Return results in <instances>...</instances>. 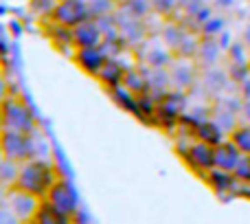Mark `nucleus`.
<instances>
[{"label": "nucleus", "instance_id": "36", "mask_svg": "<svg viewBox=\"0 0 250 224\" xmlns=\"http://www.w3.org/2000/svg\"><path fill=\"white\" fill-rule=\"evenodd\" d=\"M233 174L242 187H250V156H242V160H239L237 169Z\"/></svg>", "mask_w": 250, "mask_h": 224}, {"label": "nucleus", "instance_id": "7", "mask_svg": "<svg viewBox=\"0 0 250 224\" xmlns=\"http://www.w3.org/2000/svg\"><path fill=\"white\" fill-rule=\"evenodd\" d=\"M7 204H9V211H11L22 224H26V222L31 224V220H33L35 213H38L40 204H42V200H40L38 196L26 194V191L13 187V189H9Z\"/></svg>", "mask_w": 250, "mask_h": 224}, {"label": "nucleus", "instance_id": "38", "mask_svg": "<svg viewBox=\"0 0 250 224\" xmlns=\"http://www.w3.org/2000/svg\"><path fill=\"white\" fill-rule=\"evenodd\" d=\"M0 224H22V222L9 211V207H0Z\"/></svg>", "mask_w": 250, "mask_h": 224}, {"label": "nucleus", "instance_id": "24", "mask_svg": "<svg viewBox=\"0 0 250 224\" xmlns=\"http://www.w3.org/2000/svg\"><path fill=\"white\" fill-rule=\"evenodd\" d=\"M237 116H239V114H235V112L222 108V106H213V114H211V119L215 121V123L220 125L222 130H224V134H233L235 130L239 128Z\"/></svg>", "mask_w": 250, "mask_h": 224}, {"label": "nucleus", "instance_id": "8", "mask_svg": "<svg viewBox=\"0 0 250 224\" xmlns=\"http://www.w3.org/2000/svg\"><path fill=\"white\" fill-rule=\"evenodd\" d=\"M0 145H2L4 158L16 160V163H24V160H29L31 134H22V132H16V130H2L0 132Z\"/></svg>", "mask_w": 250, "mask_h": 224}, {"label": "nucleus", "instance_id": "18", "mask_svg": "<svg viewBox=\"0 0 250 224\" xmlns=\"http://www.w3.org/2000/svg\"><path fill=\"white\" fill-rule=\"evenodd\" d=\"M220 44L217 38H200V48H198V57L195 64L198 68L207 70V68H215V64L220 62Z\"/></svg>", "mask_w": 250, "mask_h": 224}, {"label": "nucleus", "instance_id": "3", "mask_svg": "<svg viewBox=\"0 0 250 224\" xmlns=\"http://www.w3.org/2000/svg\"><path fill=\"white\" fill-rule=\"evenodd\" d=\"M136 60L138 64L149 66V68H169L176 60V55L169 51V46L163 42L160 35H149L136 48Z\"/></svg>", "mask_w": 250, "mask_h": 224}, {"label": "nucleus", "instance_id": "27", "mask_svg": "<svg viewBox=\"0 0 250 224\" xmlns=\"http://www.w3.org/2000/svg\"><path fill=\"white\" fill-rule=\"evenodd\" d=\"M119 9H123L125 13L134 18L145 20L151 13V0H119Z\"/></svg>", "mask_w": 250, "mask_h": 224}, {"label": "nucleus", "instance_id": "29", "mask_svg": "<svg viewBox=\"0 0 250 224\" xmlns=\"http://www.w3.org/2000/svg\"><path fill=\"white\" fill-rule=\"evenodd\" d=\"M229 138L239 147L244 156H250V125H239Z\"/></svg>", "mask_w": 250, "mask_h": 224}, {"label": "nucleus", "instance_id": "33", "mask_svg": "<svg viewBox=\"0 0 250 224\" xmlns=\"http://www.w3.org/2000/svg\"><path fill=\"white\" fill-rule=\"evenodd\" d=\"M226 73H229L230 82H233V84H239V86H242V84L250 77V64H230Z\"/></svg>", "mask_w": 250, "mask_h": 224}, {"label": "nucleus", "instance_id": "1", "mask_svg": "<svg viewBox=\"0 0 250 224\" xmlns=\"http://www.w3.org/2000/svg\"><path fill=\"white\" fill-rule=\"evenodd\" d=\"M57 180L60 178H57L53 163H46V160H24L20 165V176H18L16 189L38 196L40 200H46L48 191L53 189V185Z\"/></svg>", "mask_w": 250, "mask_h": 224}, {"label": "nucleus", "instance_id": "10", "mask_svg": "<svg viewBox=\"0 0 250 224\" xmlns=\"http://www.w3.org/2000/svg\"><path fill=\"white\" fill-rule=\"evenodd\" d=\"M182 158L187 160V165H189L193 172L204 176V174H208L211 169H215V147L207 145V143H202V141H193Z\"/></svg>", "mask_w": 250, "mask_h": 224}, {"label": "nucleus", "instance_id": "26", "mask_svg": "<svg viewBox=\"0 0 250 224\" xmlns=\"http://www.w3.org/2000/svg\"><path fill=\"white\" fill-rule=\"evenodd\" d=\"M88 9H90L92 20H99V18L114 16L119 11V0H88Z\"/></svg>", "mask_w": 250, "mask_h": 224}, {"label": "nucleus", "instance_id": "6", "mask_svg": "<svg viewBox=\"0 0 250 224\" xmlns=\"http://www.w3.org/2000/svg\"><path fill=\"white\" fill-rule=\"evenodd\" d=\"M46 200H48V202H51L60 213H64V216H68V218H75V216L79 213L77 191L73 189V185H70L68 180H62V178H60V180L53 185V189L48 191Z\"/></svg>", "mask_w": 250, "mask_h": 224}, {"label": "nucleus", "instance_id": "23", "mask_svg": "<svg viewBox=\"0 0 250 224\" xmlns=\"http://www.w3.org/2000/svg\"><path fill=\"white\" fill-rule=\"evenodd\" d=\"M123 86L127 88L132 95H145V92H149V84H147V77L145 73L141 70V66H134V68H129L127 73H125V79H123Z\"/></svg>", "mask_w": 250, "mask_h": 224}, {"label": "nucleus", "instance_id": "14", "mask_svg": "<svg viewBox=\"0 0 250 224\" xmlns=\"http://www.w3.org/2000/svg\"><path fill=\"white\" fill-rule=\"evenodd\" d=\"M242 156L244 154L239 152V147L235 145L230 138H226L222 145L215 147V167L222 169V172H230V174H233L235 169H237Z\"/></svg>", "mask_w": 250, "mask_h": 224}, {"label": "nucleus", "instance_id": "49", "mask_svg": "<svg viewBox=\"0 0 250 224\" xmlns=\"http://www.w3.org/2000/svg\"><path fill=\"white\" fill-rule=\"evenodd\" d=\"M4 160V154H2V145H0V163Z\"/></svg>", "mask_w": 250, "mask_h": 224}, {"label": "nucleus", "instance_id": "12", "mask_svg": "<svg viewBox=\"0 0 250 224\" xmlns=\"http://www.w3.org/2000/svg\"><path fill=\"white\" fill-rule=\"evenodd\" d=\"M73 44L75 48H99L104 44V33L97 20H88L73 29Z\"/></svg>", "mask_w": 250, "mask_h": 224}, {"label": "nucleus", "instance_id": "30", "mask_svg": "<svg viewBox=\"0 0 250 224\" xmlns=\"http://www.w3.org/2000/svg\"><path fill=\"white\" fill-rule=\"evenodd\" d=\"M215 106H222V108H226V110L235 112V114H239L242 108H244V99H242V95H230V92H226V95L217 97Z\"/></svg>", "mask_w": 250, "mask_h": 224}, {"label": "nucleus", "instance_id": "32", "mask_svg": "<svg viewBox=\"0 0 250 224\" xmlns=\"http://www.w3.org/2000/svg\"><path fill=\"white\" fill-rule=\"evenodd\" d=\"M229 60L230 64H250L248 46L244 42H233V46L229 48Z\"/></svg>", "mask_w": 250, "mask_h": 224}, {"label": "nucleus", "instance_id": "2", "mask_svg": "<svg viewBox=\"0 0 250 224\" xmlns=\"http://www.w3.org/2000/svg\"><path fill=\"white\" fill-rule=\"evenodd\" d=\"M0 108H2V116H4V130H16V132L22 134H33L40 130L33 108L26 101H22L18 95H9L0 104Z\"/></svg>", "mask_w": 250, "mask_h": 224}, {"label": "nucleus", "instance_id": "46", "mask_svg": "<svg viewBox=\"0 0 250 224\" xmlns=\"http://www.w3.org/2000/svg\"><path fill=\"white\" fill-rule=\"evenodd\" d=\"M217 7H230V4H233V0H217Z\"/></svg>", "mask_w": 250, "mask_h": 224}, {"label": "nucleus", "instance_id": "39", "mask_svg": "<svg viewBox=\"0 0 250 224\" xmlns=\"http://www.w3.org/2000/svg\"><path fill=\"white\" fill-rule=\"evenodd\" d=\"M217 44H220V48H222V51H229V48L233 46V42H230V33H229V31H224V33H220V35H217Z\"/></svg>", "mask_w": 250, "mask_h": 224}, {"label": "nucleus", "instance_id": "42", "mask_svg": "<svg viewBox=\"0 0 250 224\" xmlns=\"http://www.w3.org/2000/svg\"><path fill=\"white\" fill-rule=\"evenodd\" d=\"M239 116H242L244 121H248V125H250V101H244V108L239 112Z\"/></svg>", "mask_w": 250, "mask_h": 224}, {"label": "nucleus", "instance_id": "34", "mask_svg": "<svg viewBox=\"0 0 250 224\" xmlns=\"http://www.w3.org/2000/svg\"><path fill=\"white\" fill-rule=\"evenodd\" d=\"M57 7V0H31V11L42 18H51Z\"/></svg>", "mask_w": 250, "mask_h": 224}, {"label": "nucleus", "instance_id": "11", "mask_svg": "<svg viewBox=\"0 0 250 224\" xmlns=\"http://www.w3.org/2000/svg\"><path fill=\"white\" fill-rule=\"evenodd\" d=\"M73 60H75V64L83 70V73L97 77V75L101 73V68H104V64L110 60V57L105 55L101 48H75Z\"/></svg>", "mask_w": 250, "mask_h": 224}, {"label": "nucleus", "instance_id": "4", "mask_svg": "<svg viewBox=\"0 0 250 224\" xmlns=\"http://www.w3.org/2000/svg\"><path fill=\"white\" fill-rule=\"evenodd\" d=\"M51 20L66 26V29H77L79 24L92 20L88 0H57V7L53 11Z\"/></svg>", "mask_w": 250, "mask_h": 224}, {"label": "nucleus", "instance_id": "44", "mask_svg": "<svg viewBox=\"0 0 250 224\" xmlns=\"http://www.w3.org/2000/svg\"><path fill=\"white\" fill-rule=\"evenodd\" d=\"M244 44H246V46L250 48V24L246 26V31H244V40H242Z\"/></svg>", "mask_w": 250, "mask_h": 224}, {"label": "nucleus", "instance_id": "16", "mask_svg": "<svg viewBox=\"0 0 250 224\" xmlns=\"http://www.w3.org/2000/svg\"><path fill=\"white\" fill-rule=\"evenodd\" d=\"M204 180L208 182V187H211L215 194H230V191H237L242 189V185L237 182V178H235V174L230 172H222V169H211L208 174H204Z\"/></svg>", "mask_w": 250, "mask_h": 224}, {"label": "nucleus", "instance_id": "48", "mask_svg": "<svg viewBox=\"0 0 250 224\" xmlns=\"http://www.w3.org/2000/svg\"><path fill=\"white\" fill-rule=\"evenodd\" d=\"M4 130V116H2V108H0V132Z\"/></svg>", "mask_w": 250, "mask_h": 224}, {"label": "nucleus", "instance_id": "40", "mask_svg": "<svg viewBox=\"0 0 250 224\" xmlns=\"http://www.w3.org/2000/svg\"><path fill=\"white\" fill-rule=\"evenodd\" d=\"M9 95H11V90H9V84H7V79L0 75V104H2V101L7 99Z\"/></svg>", "mask_w": 250, "mask_h": 224}, {"label": "nucleus", "instance_id": "5", "mask_svg": "<svg viewBox=\"0 0 250 224\" xmlns=\"http://www.w3.org/2000/svg\"><path fill=\"white\" fill-rule=\"evenodd\" d=\"M114 18H117L119 33H121L123 42L127 44V48H138L151 35L149 33V26H147L145 20L129 16V13H125L123 9H119V11L114 13Z\"/></svg>", "mask_w": 250, "mask_h": 224}, {"label": "nucleus", "instance_id": "31", "mask_svg": "<svg viewBox=\"0 0 250 224\" xmlns=\"http://www.w3.org/2000/svg\"><path fill=\"white\" fill-rule=\"evenodd\" d=\"M224 26H226V20H224V18L213 16L211 20H208L207 24L202 26L200 35H202V38H217L220 33H224Z\"/></svg>", "mask_w": 250, "mask_h": 224}, {"label": "nucleus", "instance_id": "47", "mask_svg": "<svg viewBox=\"0 0 250 224\" xmlns=\"http://www.w3.org/2000/svg\"><path fill=\"white\" fill-rule=\"evenodd\" d=\"M11 31H16V35H20V24H18V22H11Z\"/></svg>", "mask_w": 250, "mask_h": 224}, {"label": "nucleus", "instance_id": "45", "mask_svg": "<svg viewBox=\"0 0 250 224\" xmlns=\"http://www.w3.org/2000/svg\"><path fill=\"white\" fill-rule=\"evenodd\" d=\"M239 196H244V198L250 200V187H242V189H239Z\"/></svg>", "mask_w": 250, "mask_h": 224}, {"label": "nucleus", "instance_id": "37", "mask_svg": "<svg viewBox=\"0 0 250 224\" xmlns=\"http://www.w3.org/2000/svg\"><path fill=\"white\" fill-rule=\"evenodd\" d=\"M204 7H207V4H204V0H185V2L180 4V9L185 11L187 18H195Z\"/></svg>", "mask_w": 250, "mask_h": 224}, {"label": "nucleus", "instance_id": "22", "mask_svg": "<svg viewBox=\"0 0 250 224\" xmlns=\"http://www.w3.org/2000/svg\"><path fill=\"white\" fill-rule=\"evenodd\" d=\"M108 95H110V99H112L114 104L121 106L123 110H127L129 114H134V116H138V119H143L141 110H138V104H136V95H132V92H129L125 86L110 88ZM143 121H145V119H143Z\"/></svg>", "mask_w": 250, "mask_h": 224}, {"label": "nucleus", "instance_id": "35", "mask_svg": "<svg viewBox=\"0 0 250 224\" xmlns=\"http://www.w3.org/2000/svg\"><path fill=\"white\" fill-rule=\"evenodd\" d=\"M176 9H180V0H151V11L158 16H171Z\"/></svg>", "mask_w": 250, "mask_h": 224}, {"label": "nucleus", "instance_id": "13", "mask_svg": "<svg viewBox=\"0 0 250 224\" xmlns=\"http://www.w3.org/2000/svg\"><path fill=\"white\" fill-rule=\"evenodd\" d=\"M200 82H202V88L204 92H208V95H213L217 99V97L226 95L229 92V86L233 82H230L229 73L222 68H207L202 70V77H200Z\"/></svg>", "mask_w": 250, "mask_h": 224}, {"label": "nucleus", "instance_id": "20", "mask_svg": "<svg viewBox=\"0 0 250 224\" xmlns=\"http://www.w3.org/2000/svg\"><path fill=\"white\" fill-rule=\"evenodd\" d=\"M31 224H73V218L60 213L48 200H42V204H40L38 213L31 220Z\"/></svg>", "mask_w": 250, "mask_h": 224}, {"label": "nucleus", "instance_id": "21", "mask_svg": "<svg viewBox=\"0 0 250 224\" xmlns=\"http://www.w3.org/2000/svg\"><path fill=\"white\" fill-rule=\"evenodd\" d=\"M160 108L167 110L173 116H182L189 110V92H180V90H169L165 95V99L160 101Z\"/></svg>", "mask_w": 250, "mask_h": 224}, {"label": "nucleus", "instance_id": "25", "mask_svg": "<svg viewBox=\"0 0 250 224\" xmlns=\"http://www.w3.org/2000/svg\"><path fill=\"white\" fill-rule=\"evenodd\" d=\"M20 165L22 163L4 158L2 163H0V185L7 187V189H13L18 182V176H20Z\"/></svg>", "mask_w": 250, "mask_h": 224}, {"label": "nucleus", "instance_id": "41", "mask_svg": "<svg viewBox=\"0 0 250 224\" xmlns=\"http://www.w3.org/2000/svg\"><path fill=\"white\" fill-rule=\"evenodd\" d=\"M239 95H242L244 101H250V77L239 86Z\"/></svg>", "mask_w": 250, "mask_h": 224}, {"label": "nucleus", "instance_id": "9", "mask_svg": "<svg viewBox=\"0 0 250 224\" xmlns=\"http://www.w3.org/2000/svg\"><path fill=\"white\" fill-rule=\"evenodd\" d=\"M169 77H171V90L189 92L191 88H195V82H198V64H195V60L176 57L173 64L169 66Z\"/></svg>", "mask_w": 250, "mask_h": 224}, {"label": "nucleus", "instance_id": "19", "mask_svg": "<svg viewBox=\"0 0 250 224\" xmlns=\"http://www.w3.org/2000/svg\"><path fill=\"white\" fill-rule=\"evenodd\" d=\"M193 136L198 138V141H202V143H207V145H211V147H217V145H222V143L226 141L224 130H222L213 119L204 121V123L193 132Z\"/></svg>", "mask_w": 250, "mask_h": 224}, {"label": "nucleus", "instance_id": "43", "mask_svg": "<svg viewBox=\"0 0 250 224\" xmlns=\"http://www.w3.org/2000/svg\"><path fill=\"white\" fill-rule=\"evenodd\" d=\"M7 196H9V189L0 185V207H2V202H7Z\"/></svg>", "mask_w": 250, "mask_h": 224}, {"label": "nucleus", "instance_id": "17", "mask_svg": "<svg viewBox=\"0 0 250 224\" xmlns=\"http://www.w3.org/2000/svg\"><path fill=\"white\" fill-rule=\"evenodd\" d=\"M191 31L187 29L182 22H178V20H169V22H165L163 24V29H160V38H163V42L169 46V51L176 55V51L182 46V42L187 40V35H189Z\"/></svg>", "mask_w": 250, "mask_h": 224}, {"label": "nucleus", "instance_id": "28", "mask_svg": "<svg viewBox=\"0 0 250 224\" xmlns=\"http://www.w3.org/2000/svg\"><path fill=\"white\" fill-rule=\"evenodd\" d=\"M48 38L57 44V46H64V44H73V29H66V26L57 24L51 20V29H46ZM75 46V44H73Z\"/></svg>", "mask_w": 250, "mask_h": 224}, {"label": "nucleus", "instance_id": "15", "mask_svg": "<svg viewBox=\"0 0 250 224\" xmlns=\"http://www.w3.org/2000/svg\"><path fill=\"white\" fill-rule=\"evenodd\" d=\"M127 70L129 68L121 62V57H110V60L104 64L101 73L97 75V79L110 90V88L123 86V79H125V73H127Z\"/></svg>", "mask_w": 250, "mask_h": 224}]
</instances>
